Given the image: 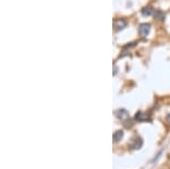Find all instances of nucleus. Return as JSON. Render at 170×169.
I'll return each instance as SVG.
<instances>
[{"mask_svg":"<svg viewBox=\"0 0 170 169\" xmlns=\"http://www.w3.org/2000/svg\"><path fill=\"white\" fill-rule=\"evenodd\" d=\"M142 144H143L142 139L137 136V137H135V139H133L132 141H131L129 147H131V149H140V147H142Z\"/></svg>","mask_w":170,"mask_h":169,"instance_id":"nucleus-1","label":"nucleus"},{"mask_svg":"<svg viewBox=\"0 0 170 169\" xmlns=\"http://www.w3.org/2000/svg\"><path fill=\"white\" fill-rule=\"evenodd\" d=\"M138 31H140V34L142 36H146V35L150 33V24H141L140 27H138Z\"/></svg>","mask_w":170,"mask_h":169,"instance_id":"nucleus-2","label":"nucleus"},{"mask_svg":"<svg viewBox=\"0 0 170 169\" xmlns=\"http://www.w3.org/2000/svg\"><path fill=\"white\" fill-rule=\"evenodd\" d=\"M126 25H127L126 21H125V19H121V18H120V19H116L115 23H114V26H115V29L117 31L125 29V27H126Z\"/></svg>","mask_w":170,"mask_h":169,"instance_id":"nucleus-3","label":"nucleus"},{"mask_svg":"<svg viewBox=\"0 0 170 169\" xmlns=\"http://www.w3.org/2000/svg\"><path fill=\"white\" fill-rule=\"evenodd\" d=\"M117 115V117L119 119H121V120H126V119H129V115H128L127 110H125V109H119L118 111L116 113Z\"/></svg>","mask_w":170,"mask_h":169,"instance_id":"nucleus-4","label":"nucleus"},{"mask_svg":"<svg viewBox=\"0 0 170 169\" xmlns=\"http://www.w3.org/2000/svg\"><path fill=\"white\" fill-rule=\"evenodd\" d=\"M124 136V132L123 130H117V132H115V134H114V142H119L120 140L123 139Z\"/></svg>","mask_w":170,"mask_h":169,"instance_id":"nucleus-5","label":"nucleus"},{"mask_svg":"<svg viewBox=\"0 0 170 169\" xmlns=\"http://www.w3.org/2000/svg\"><path fill=\"white\" fill-rule=\"evenodd\" d=\"M135 119L136 120H138V121H144V120H148V116L145 115V113H137L135 115Z\"/></svg>","mask_w":170,"mask_h":169,"instance_id":"nucleus-6","label":"nucleus"},{"mask_svg":"<svg viewBox=\"0 0 170 169\" xmlns=\"http://www.w3.org/2000/svg\"><path fill=\"white\" fill-rule=\"evenodd\" d=\"M153 14V10L151 7H145V8L142 9V15L143 16H150Z\"/></svg>","mask_w":170,"mask_h":169,"instance_id":"nucleus-7","label":"nucleus"},{"mask_svg":"<svg viewBox=\"0 0 170 169\" xmlns=\"http://www.w3.org/2000/svg\"><path fill=\"white\" fill-rule=\"evenodd\" d=\"M167 120L170 121V113H169V115H168V116H167Z\"/></svg>","mask_w":170,"mask_h":169,"instance_id":"nucleus-8","label":"nucleus"}]
</instances>
